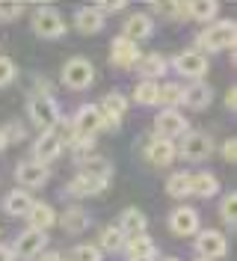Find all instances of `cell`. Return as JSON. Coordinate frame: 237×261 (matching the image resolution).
<instances>
[{
  "label": "cell",
  "instance_id": "bcb514c9",
  "mask_svg": "<svg viewBox=\"0 0 237 261\" xmlns=\"http://www.w3.org/2000/svg\"><path fill=\"white\" fill-rule=\"evenodd\" d=\"M163 261H178V258H163Z\"/></svg>",
  "mask_w": 237,
  "mask_h": 261
},
{
  "label": "cell",
  "instance_id": "7bdbcfd3",
  "mask_svg": "<svg viewBox=\"0 0 237 261\" xmlns=\"http://www.w3.org/2000/svg\"><path fill=\"white\" fill-rule=\"evenodd\" d=\"M0 261H15V258H12V249H9V246H3V244H0Z\"/></svg>",
  "mask_w": 237,
  "mask_h": 261
},
{
  "label": "cell",
  "instance_id": "4316f807",
  "mask_svg": "<svg viewBox=\"0 0 237 261\" xmlns=\"http://www.w3.org/2000/svg\"><path fill=\"white\" fill-rule=\"evenodd\" d=\"M217 12H220V3L217 0H193V3H187V18L190 21H199V24L214 21Z\"/></svg>",
  "mask_w": 237,
  "mask_h": 261
},
{
  "label": "cell",
  "instance_id": "2e32d148",
  "mask_svg": "<svg viewBox=\"0 0 237 261\" xmlns=\"http://www.w3.org/2000/svg\"><path fill=\"white\" fill-rule=\"evenodd\" d=\"M15 178L21 187H42L50 178V172H47V166H42L36 161H21L15 166Z\"/></svg>",
  "mask_w": 237,
  "mask_h": 261
},
{
  "label": "cell",
  "instance_id": "cb8c5ba5",
  "mask_svg": "<svg viewBox=\"0 0 237 261\" xmlns=\"http://www.w3.org/2000/svg\"><path fill=\"white\" fill-rule=\"evenodd\" d=\"M27 223H30L33 231H47V228L57 223V211L47 202H33L30 214H27Z\"/></svg>",
  "mask_w": 237,
  "mask_h": 261
},
{
  "label": "cell",
  "instance_id": "7a4b0ae2",
  "mask_svg": "<svg viewBox=\"0 0 237 261\" xmlns=\"http://www.w3.org/2000/svg\"><path fill=\"white\" fill-rule=\"evenodd\" d=\"M27 116H30V122L42 134H50V130H57L63 125V110H60V104H57L54 95H30Z\"/></svg>",
  "mask_w": 237,
  "mask_h": 261
},
{
  "label": "cell",
  "instance_id": "7dc6e473",
  "mask_svg": "<svg viewBox=\"0 0 237 261\" xmlns=\"http://www.w3.org/2000/svg\"><path fill=\"white\" fill-rule=\"evenodd\" d=\"M199 261H205V258H199Z\"/></svg>",
  "mask_w": 237,
  "mask_h": 261
},
{
  "label": "cell",
  "instance_id": "f6af8a7d",
  "mask_svg": "<svg viewBox=\"0 0 237 261\" xmlns=\"http://www.w3.org/2000/svg\"><path fill=\"white\" fill-rule=\"evenodd\" d=\"M6 146H9V140H6V134H3V128H0V151H3Z\"/></svg>",
  "mask_w": 237,
  "mask_h": 261
},
{
  "label": "cell",
  "instance_id": "e575fe53",
  "mask_svg": "<svg viewBox=\"0 0 237 261\" xmlns=\"http://www.w3.org/2000/svg\"><path fill=\"white\" fill-rule=\"evenodd\" d=\"M151 12L163 18H184L187 15V3H151Z\"/></svg>",
  "mask_w": 237,
  "mask_h": 261
},
{
  "label": "cell",
  "instance_id": "74e56055",
  "mask_svg": "<svg viewBox=\"0 0 237 261\" xmlns=\"http://www.w3.org/2000/svg\"><path fill=\"white\" fill-rule=\"evenodd\" d=\"M15 74H18L15 63L9 57H0V86H9V83L15 81Z\"/></svg>",
  "mask_w": 237,
  "mask_h": 261
},
{
  "label": "cell",
  "instance_id": "ee69618b",
  "mask_svg": "<svg viewBox=\"0 0 237 261\" xmlns=\"http://www.w3.org/2000/svg\"><path fill=\"white\" fill-rule=\"evenodd\" d=\"M39 261H65V258L60 255V252H45V255H42Z\"/></svg>",
  "mask_w": 237,
  "mask_h": 261
},
{
  "label": "cell",
  "instance_id": "5bb4252c",
  "mask_svg": "<svg viewBox=\"0 0 237 261\" xmlns=\"http://www.w3.org/2000/svg\"><path fill=\"white\" fill-rule=\"evenodd\" d=\"M142 57L140 45H134V42H127V39H113V48H110V63L116 65V68H122V71H130L134 65H137V60Z\"/></svg>",
  "mask_w": 237,
  "mask_h": 261
},
{
  "label": "cell",
  "instance_id": "44dd1931",
  "mask_svg": "<svg viewBox=\"0 0 237 261\" xmlns=\"http://www.w3.org/2000/svg\"><path fill=\"white\" fill-rule=\"evenodd\" d=\"M104 24H107V18L101 15L95 6H80L77 12H74V27H77V33H83V36H95V33L104 30Z\"/></svg>",
  "mask_w": 237,
  "mask_h": 261
},
{
  "label": "cell",
  "instance_id": "9c48e42d",
  "mask_svg": "<svg viewBox=\"0 0 237 261\" xmlns=\"http://www.w3.org/2000/svg\"><path fill=\"white\" fill-rule=\"evenodd\" d=\"M172 68L178 71V74H184V77H190V81H202L207 74V57L205 54H199V50H181V54H175L172 57Z\"/></svg>",
  "mask_w": 237,
  "mask_h": 261
},
{
  "label": "cell",
  "instance_id": "52a82bcc",
  "mask_svg": "<svg viewBox=\"0 0 237 261\" xmlns=\"http://www.w3.org/2000/svg\"><path fill=\"white\" fill-rule=\"evenodd\" d=\"M175 151L184 161H207L214 154V140H210V134H205V130H187L184 140H181V146L175 148Z\"/></svg>",
  "mask_w": 237,
  "mask_h": 261
},
{
  "label": "cell",
  "instance_id": "277c9868",
  "mask_svg": "<svg viewBox=\"0 0 237 261\" xmlns=\"http://www.w3.org/2000/svg\"><path fill=\"white\" fill-rule=\"evenodd\" d=\"M104 128V116L98 110V104H83L77 107V113L71 116V140H68V146L74 143V140H95V134Z\"/></svg>",
  "mask_w": 237,
  "mask_h": 261
},
{
  "label": "cell",
  "instance_id": "f1b7e54d",
  "mask_svg": "<svg viewBox=\"0 0 237 261\" xmlns=\"http://www.w3.org/2000/svg\"><path fill=\"white\" fill-rule=\"evenodd\" d=\"M98 110H101V116H107V119H122L127 113V98L122 92H107Z\"/></svg>",
  "mask_w": 237,
  "mask_h": 261
},
{
  "label": "cell",
  "instance_id": "d590c367",
  "mask_svg": "<svg viewBox=\"0 0 237 261\" xmlns=\"http://www.w3.org/2000/svg\"><path fill=\"white\" fill-rule=\"evenodd\" d=\"M92 148H95V140H74L71 143V158H74V163H83L92 158Z\"/></svg>",
  "mask_w": 237,
  "mask_h": 261
},
{
  "label": "cell",
  "instance_id": "d6986e66",
  "mask_svg": "<svg viewBox=\"0 0 237 261\" xmlns=\"http://www.w3.org/2000/svg\"><path fill=\"white\" fill-rule=\"evenodd\" d=\"M60 226L68 234H83L86 228L92 226V217H89L86 208H80V205H68L63 211V217H60Z\"/></svg>",
  "mask_w": 237,
  "mask_h": 261
},
{
  "label": "cell",
  "instance_id": "836d02e7",
  "mask_svg": "<svg viewBox=\"0 0 237 261\" xmlns=\"http://www.w3.org/2000/svg\"><path fill=\"white\" fill-rule=\"evenodd\" d=\"M220 217H222V223H228V226L234 228V223H237V193H234V190H231V193H225V196H222Z\"/></svg>",
  "mask_w": 237,
  "mask_h": 261
},
{
  "label": "cell",
  "instance_id": "4dcf8cb0",
  "mask_svg": "<svg viewBox=\"0 0 237 261\" xmlns=\"http://www.w3.org/2000/svg\"><path fill=\"white\" fill-rule=\"evenodd\" d=\"M157 89H160L157 81H140L137 89H134V101L142 104V107H154L157 104Z\"/></svg>",
  "mask_w": 237,
  "mask_h": 261
},
{
  "label": "cell",
  "instance_id": "d6a6232c",
  "mask_svg": "<svg viewBox=\"0 0 237 261\" xmlns=\"http://www.w3.org/2000/svg\"><path fill=\"white\" fill-rule=\"evenodd\" d=\"M65 261H104V258H101V249H98L95 244H80V246H74V249L68 252Z\"/></svg>",
  "mask_w": 237,
  "mask_h": 261
},
{
  "label": "cell",
  "instance_id": "8fae6325",
  "mask_svg": "<svg viewBox=\"0 0 237 261\" xmlns=\"http://www.w3.org/2000/svg\"><path fill=\"white\" fill-rule=\"evenodd\" d=\"M190 130L187 125V116H181L178 110H163L160 116H154V137L160 140H178V137H184Z\"/></svg>",
  "mask_w": 237,
  "mask_h": 261
},
{
  "label": "cell",
  "instance_id": "ba28073f",
  "mask_svg": "<svg viewBox=\"0 0 237 261\" xmlns=\"http://www.w3.org/2000/svg\"><path fill=\"white\" fill-rule=\"evenodd\" d=\"M47 246V234L45 231H33V228H27V231H21L15 238V244L9 246L12 249V258H21V261H33L42 255V249Z\"/></svg>",
  "mask_w": 237,
  "mask_h": 261
},
{
  "label": "cell",
  "instance_id": "60d3db41",
  "mask_svg": "<svg viewBox=\"0 0 237 261\" xmlns=\"http://www.w3.org/2000/svg\"><path fill=\"white\" fill-rule=\"evenodd\" d=\"M222 158H225L228 163H234V161H237V140H234V137L222 143Z\"/></svg>",
  "mask_w": 237,
  "mask_h": 261
},
{
  "label": "cell",
  "instance_id": "ab89813d",
  "mask_svg": "<svg viewBox=\"0 0 237 261\" xmlns=\"http://www.w3.org/2000/svg\"><path fill=\"white\" fill-rule=\"evenodd\" d=\"M95 9L107 18V15H113V12H122V9H125V3H122V0H116V3H95Z\"/></svg>",
  "mask_w": 237,
  "mask_h": 261
},
{
  "label": "cell",
  "instance_id": "1f68e13d",
  "mask_svg": "<svg viewBox=\"0 0 237 261\" xmlns=\"http://www.w3.org/2000/svg\"><path fill=\"white\" fill-rule=\"evenodd\" d=\"M166 193L172 199H187L190 196V172H172L166 181Z\"/></svg>",
  "mask_w": 237,
  "mask_h": 261
},
{
  "label": "cell",
  "instance_id": "5b68a950",
  "mask_svg": "<svg viewBox=\"0 0 237 261\" xmlns=\"http://www.w3.org/2000/svg\"><path fill=\"white\" fill-rule=\"evenodd\" d=\"M68 24L65 18L54 9V6H39L36 15H33V33L42 36V39H63Z\"/></svg>",
  "mask_w": 237,
  "mask_h": 261
},
{
  "label": "cell",
  "instance_id": "b9f144b4",
  "mask_svg": "<svg viewBox=\"0 0 237 261\" xmlns=\"http://www.w3.org/2000/svg\"><path fill=\"white\" fill-rule=\"evenodd\" d=\"M225 107H228V110H234V107H237V89H234V86L225 92Z\"/></svg>",
  "mask_w": 237,
  "mask_h": 261
},
{
  "label": "cell",
  "instance_id": "83f0119b",
  "mask_svg": "<svg viewBox=\"0 0 237 261\" xmlns=\"http://www.w3.org/2000/svg\"><path fill=\"white\" fill-rule=\"evenodd\" d=\"M125 234L119 231V226H107L101 228V238H98V249L101 252H122L125 249Z\"/></svg>",
  "mask_w": 237,
  "mask_h": 261
},
{
  "label": "cell",
  "instance_id": "603a6c76",
  "mask_svg": "<svg viewBox=\"0 0 237 261\" xmlns=\"http://www.w3.org/2000/svg\"><path fill=\"white\" fill-rule=\"evenodd\" d=\"M217 193H220V178L214 172H193L190 175V196L214 199Z\"/></svg>",
  "mask_w": 237,
  "mask_h": 261
},
{
  "label": "cell",
  "instance_id": "8992f818",
  "mask_svg": "<svg viewBox=\"0 0 237 261\" xmlns=\"http://www.w3.org/2000/svg\"><path fill=\"white\" fill-rule=\"evenodd\" d=\"M92 81H95V65L89 63L86 57H71V60L63 65V83L68 89H74V92L89 89Z\"/></svg>",
  "mask_w": 237,
  "mask_h": 261
},
{
  "label": "cell",
  "instance_id": "3957f363",
  "mask_svg": "<svg viewBox=\"0 0 237 261\" xmlns=\"http://www.w3.org/2000/svg\"><path fill=\"white\" fill-rule=\"evenodd\" d=\"M234 39H237V27L234 21H217V24H207L205 30L196 36V45H199V54L205 50H225V48H234Z\"/></svg>",
  "mask_w": 237,
  "mask_h": 261
},
{
  "label": "cell",
  "instance_id": "d4e9b609",
  "mask_svg": "<svg viewBox=\"0 0 237 261\" xmlns=\"http://www.w3.org/2000/svg\"><path fill=\"white\" fill-rule=\"evenodd\" d=\"M145 226H148V220H145V214L140 208H125L122 211V220H119V231L125 234V238H134V234H145Z\"/></svg>",
  "mask_w": 237,
  "mask_h": 261
},
{
  "label": "cell",
  "instance_id": "e0dca14e",
  "mask_svg": "<svg viewBox=\"0 0 237 261\" xmlns=\"http://www.w3.org/2000/svg\"><path fill=\"white\" fill-rule=\"evenodd\" d=\"M125 252L127 261H154L157 258V244L148 234H134L125 241Z\"/></svg>",
  "mask_w": 237,
  "mask_h": 261
},
{
  "label": "cell",
  "instance_id": "f35d334b",
  "mask_svg": "<svg viewBox=\"0 0 237 261\" xmlns=\"http://www.w3.org/2000/svg\"><path fill=\"white\" fill-rule=\"evenodd\" d=\"M3 134H6L9 143H21V140H27V128H24L21 122H9V125L3 128Z\"/></svg>",
  "mask_w": 237,
  "mask_h": 261
},
{
  "label": "cell",
  "instance_id": "484cf974",
  "mask_svg": "<svg viewBox=\"0 0 237 261\" xmlns=\"http://www.w3.org/2000/svg\"><path fill=\"white\" fill-rule=\"evenodd\" d=\"M33 208V196L27 190H12V193L3 199V211L9 217H27Z\"/></svg>",
  "mask_w": 237,
  "mask_h": 261
},
{
  "label": "cell",
  "instance_id": "8d00e7d4",
  "mask_svg": "<svg viewBox=\"0 0 237 261\" xmlns=\"http://www.w3.org/2000/svg\"><path fill=\"white\" fill-rule=\"evenodd\" d=\"M24 12V3H15V0H0V21H18Z\"/></svg>",
  "mask_w": 237,
  "mask_h": 261
},
{
  "label": "cell",
  "instance_id": "4fadbf2b",
  "mask_svg": "<svg viewBox=\"0 0 237 261\" xmlns=\"http://www.w3.org/2000/svg\"><path fill=\"white\" fill-rule=\"evenodd\" d=\"M63 146H65V140L57 134V130L42 134V137L33 143V161L42 163V166H47L50 161H57V158L63 154Z\"/></svg>",
  "mask_w": 237,
  "mask_h": 261
},
{
  "label": "cell",
  "instance_id": "ffe728a7",
  "mask_svg": "<svg viewBox=\"0 0 237 261\" xmlns=\"http://www.w3.org/2000/svg\"><path fill=\"white\" fill-rule=\"evenodd\" d=\"M210 101H214V89H210L207 83L196 81V83H190V86H184L181 104H187L190 110H207Z\"/></svg>",
  "mask_w": 237,
  "mask_h": 261
},
{
  "label": "cell",
  "instance_id": "30bf717a",
  "mask_svg": "<svg viewBox=\"0 0 237 261\" xmlns=\"http://www.w3.org/2000/svg\"><path fill=\"white\" fill-rule=\"evenodd\" d=\"M196 252H199L205 261L225 258V252H228V241H225V234H222V231H217V228L196 231Z\"/></svg>",
  "mask_w": 237,
  "mask_h": 261
},
{
  "label": "cell",
  "instance_id": "7c38bea8",
  "mask_svg": "<svg viewBox=\"0 0 237 261\" xmlns=\"http://www.w3.org/2000/svg\"><path fill=\"white\" fill-rule=\"evenodd\" d=\"M199 226H202L199 211L190 208V205H181V208H175V211L169 214V231L178 234V238H190V234H196Z\"/></svg>",
  "mask_w": 237,
  "mask_h": 261
},
{
  "label": "cell",
  "instance_id": "ac0fdd59",
  "mask_svg": "<svg viewBox=\"0 0 237 261\" xmlns=\"http://www.w3.org/2000/svg\"><path fill=\"white\" fill-rule=\"evenodd\" d=\"M175 143L169 140H160V137H151L148 143H145V161L151 163V166H169L175 161Z\"/></svg>",
  "mask_w": 237,
  "mask_h": 261
},
{
  "label": "cell",
  "instance_id": "6da1fadb",
  "mask_svg": "<svg viewBox=\"0 0 237 261\" xmlns=\"http://www.w3.org/2000/svg\"><path fill=\"white\" fill-rule=\"evenodd\" d=\"M113 178V163L104 158H89L80 163V172L68 181L65 193L74 199H86V196H98L107 190V184Z\"/></svg>",
  "mask_w": 237,
  "mask_h": 261
},
{
  "label": "cell",
  "instance_id": "7402d4cb",
  "mask_svg": "<svg viewBox=\"0 0 237 261\" xmlns=\"http://www.w3.org/2000/svg\"><path fill=\"white\" fill-rule=\"evenodd\" d=\"M134 68L142 74V81H154V77H163V74H166L169 60H166L163 54H157V50H151V54H142Z\"/></svg>",
  "mask_w": 237,
  "mask_h": 261
},
{
  "label": "cell",
  "instance_id": "f546056e",
  "mask_svg": "<svg viewBox=\"0 0 237 261\" xmlns=\"http://www.w3.org/2000/svg\"><path fill=\"white\" fill-rule=\"evenodd\" d=\"M181 95H184V86H181V83H160L157 104H163L166 110H175V107L181 104Z\"/></svg>",
  "mask_w": 237,
  "mask_h": 261
},
{
  "label": "cell",
  "instance_id": "9a60e30c",
  "mask_svg": "<svg viewBox=\"0 0 237 261\" xmlns=\"http://www.w3.org/2000/svg\"><path fill=\"white\" fill-rule=\"evenodd\" d=\"M151 33H154V21L151 15H145V12H137V15H130L125 21V30H122V39L127 42H145V39H151Z\"/></svg>",
  "mask_w": 237,
  "mask_h": 261
}]
</instances>
